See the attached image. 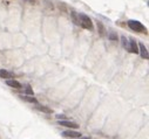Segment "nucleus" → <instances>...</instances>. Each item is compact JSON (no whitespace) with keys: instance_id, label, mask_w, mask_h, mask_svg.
<instances>
[{"instance_id":"1","label":"nucleus","mask_w":149,"mask_h":139,"mask_svg":"<svg viewBox=\"0 0 149 139\" xmlns=\"http://www.w3.org/2000/svg\"><path fill=\"white\" fill-rule=\"evenodd\" d=\"M121 40H122V45H123V47H125L129 53H132V54H137V53H139L137 43H136V41H135L133 38L127 39L126 36H122Z\"/></svg>"},{"instance_id":"2","label":"nucleus","mask_w":149,"mask_h":139,"mask_svg":"<svg viewBox=\"0 0 149 139\" xmlns=\"http://www.w3.org/2000/svg\"><path fill=\"white\" fill-rule=\"evenodd\" d=\"M78 25H80L82 28L88 29V30H93V22L91 20V18L86 14H78Z\"/></svg>"},{"instance_id":"3","label":"nucleus","mask_w":149,"mask_h":139,"mask_svg":"<svg viewBox=\"0 0 149 139\" xmlns=\"http://www.w3.org/2000/svg\"><path fill=\"white\" fill-rule=\"evenodd\" d=\"M127 25H128V27L132 30H135L137 33H146L147 34V28L140 21H137V20H129L127 22Z\"/></svg>"},{"instance_id":"4","label":"nucleus","mask_w":149,"mask_h":139,"mask_svg":"<svg viewBox=\"0 0 149 139\" xmlns=\"http://www.w3.org/2000/svg\"><path fill=\"white\" fill-rule=\"evenodd\" d=\"M58 124H60V125H62V126H67V127H69V129H78L79 127V124H77V123H74V122H69V120H59V123Z\"/></svg>"},{"instance_id":"5","label":"nucleus","mask_w":149,"mask_h":139,"mask_svg":"<svg viewBox=\"0 0 149 139\" xmlns=\"http://www.w3.org/2000/svg\"><path fill=\"white\" fill-rule=\"evenodd\" d=\"M139 53H141L142 58L148 60V57H149V55H148V50H147V47H146L142 42H140V43H139Z\"/></svg>"},{"instance_id":"6","label":"nucleus","mask_w":149,"mask_h":139,"mask_svg":"<svg viewBox=\"0 0 149 139\" xmlns=\"http://www.w3.org/2000/svg\"><path fill=\"white\" fill-rule=\"evenodd\" d=\"M62 136L63 137H69V138H79L81 136L80 132H77V131H70V130H67V131H63L62 132Z\"/></svg>"},{"instance_id":"7","label":"nucleus","mask_w":149,"mask_h":139,"mask_svg":"<svg viewBox=\"0 0 149 139\" xmlns=\"http://www.w3.org/2000/svg\"><path fill=\"white\" fill-rule=\"evenodd\" d=\"M35 109L38 110V111H41V112H44V114H53V110H52L51 108H48V107H46V105H40L39 103L36 104Z\"/></svg>"},{"instance_id":"8","label":"nucleus","mask_w":149,"mask_h":139,"mask_svg":"<svg viewBox=\"0 0 149 139\" xmlns=\"http://www.w3.org/2000/svg\"><path fill=\"white\" fill-rule=\"evenodd\" d=\"M6 84L8 87H11V88H14V89H21L22 88V85L18 81H15V80H7L6 81Z\"/></svg>"},{"instance_id":"9","label":"nucleus","mask_w":149,"mask_h":139,"mask_svg":"<svg viewBox=\"0 0 149 139\" xmlns=\"http://www.w3.org/2000/svg\"><path fill=\"white\" fill-rule=\"evenodd\" d=\"M21 99H24L25 102H28V103H33V104H38V99H36L34 96H31V95H27V96H20Z\"/></svg>"},{"instance_id":"10","label":"nucleus","mask_w":149,"mask_h":139,"mask_svg":"<svg viewBox=\"0 0 149 139\" xmlns=\"http://www.w3.org/2000/svg\"><path fill=\"white\" fill-rule=\"evenodd\" d=\"M0 77L1 78H5V80H8L12 77V74L7 70H5V69H0Z\"/></svg>"},{"instance_id":"11","label":"nucleus","mask_w":149,"mask_h":139,"mask_svg":"<svg viewBox=\"0 0 149 139\" xmlns=\"http://www.w3.org/2000/svg\"><path fill=\"white\" fill-rule=\"evenodd\" d=\"M97 30H99V33H100V35L101 36H104V34H106V28L103 27V25L100 22V21H97Z\"/></svg>"},{"instance_id":"12","label":"nucleus","mask_w":149,"mask_h":139,"mask_svg":"<svg viewBox=\"0 0 149 139\" xmlns=\"http://www.w3.org/2000/svg\"><path fill=\"white\" fill-rule=\"evenodd\" d=\"M25 94H26V95H31V96L34 95V92H33V90H32V87H31L29 84H26V85H25Z\"/></svg>"},{"instance_id":"13","label":"nucleus","mask_w":149,"mask_h":139,"mask_svg":"<svg viewBox=\"0 0 149 139\" xmlns=\"http://www.w3.org/2000/svg\"><path fill=\"white\" fill-rule=\"evenodd\" d=\"M108 38H109V40H111V41H116V40H118V35H116L115 33H113V32H110V33H109Z\"/></svg>"},{"instance_id":"14","label":"nucleus","mask_w":149,"mask_h":139,"mask_svg":"<svg viewBox=\"0 0 149 139\" xmlns=\"http://www.w3.org/2000/svg\"><path fill=\"white\" fill-rule=\"evenodd\" d=\"M70 15H72V19H73L74 23L78 25V14H77L75 12H74V11H72V12H70Z\"/></svg>"},{"instance_id":"15","label":"nucleus","mask_w":149,"mask_h":139,"mask_svg":"<svg viewBox=\"0 0 149 139\" xmlns=\"http://www.w3.org/2000/svg\"><path fill=\"white\" fill-rule=\"evenodd\" d=\"M55 117H56V119H59V120H65V119H66V117H65L63 115H56Z\"/></svg>"},{"instance_id":"16","label":"nucleus","mask_w":149,"mask_h":139,"mask_svg":"<svg viewBox=\"0 0 149 139\" xmlns=\"http://www.w3.org/2000/svg\"><path fill=\"white\" fill-rule=\"evenodd\" d=\"M78 139H92V138H88V137H81V136H80Z\"/></svg>"}]
</instances>
